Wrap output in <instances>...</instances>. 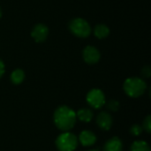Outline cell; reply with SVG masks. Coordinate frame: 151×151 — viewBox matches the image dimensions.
Masks as SVG:
<instances>
[{
    "instance_id": "cell-16",
    "label": "cell",
    "mask_w": 151,
    "mask_h": 151,
    "mask_svg": "<svg viewBox=\"0 0 151 151\" xmlns=\"http://www.w3.org/2000/svg\"><path fill=\"white\" fill-rule=\"evenodd\" d=\"M142 130H143V129H142V127L141 126L135 124V125H134V126L131 127V128H130V133H131L133 135H134V136H139V135L142 133Z\"/></svg>"
},
{
    "instance_id": "cell-8",
    "label": "cell",
    "mask_w": 151,
    "mask_h": 151,
    "mask_svg": "<svg viewBox=\"0 0 151 151\" xmlns=\"http://www.w3.org/2000/svg\"><path fill=\"white\" fill-rule=\"evenodd\" d=\"M113 123L112 117L107 111H102L98 114L96 118V124L104 131H108L111 129Z\"/></svg>"
},
{
    "instance_id": "cell-21",
    "label": "cell",
    "mask_w": 151,
    "mask_h": 151,
    "mask_svg": "<svg viewBox=\"0 0 151 151\" xmlns=\"http://www.w3.org/2000/svg\"><path fill=\"white\" fill-rule=\"evenodd\" d=\"M88 151H100L99 150H97V149H96V150H88Z\"/></svg>"
},
{
    "instance_id": "cell-13",
    "label": "cell",
    "mask_w": 151,
    "mask_h": 151,
    "mask_svg": "<svg viewBox=\"0 0 151 151\" xmlns=\"http://www.w3.org/2000/svg\"><path fill=\"white\" fill-rule=\"evenodd\" d=\"M24 79H25V73L22 69H15L11 74V81L15 85H19L22 83Z\"/></svg>"
},
{
    "instance_id": "cell-15",
    "label": "cell",
    "mask_w": 151,
    "mask_h": 151,
    "mask_svg": "<svg viewBox=\"0 0 151 151\" xmlns=\"http://www.w3.org/2000/svg\"><path fill=\"white\" fill-rule=\"evenodd\" d=\"M120 107V104H119V102L117 101V100H110L107 104H106V108L109 110V111H119Z\"/></svg>"
},
{
    "instance_id": "cell-19",
    "label": "cell",
    "mask_w": 151,
    "mask_h": 151,
    "mask_svg": "<svg viewBox=\"0 0 151 151\" xmlns=\"http://www.w3.org/2000/svg\"><path fill=\"white\" fill-rule=\"evenodd\" d=\"M4 71H5L4 64V62L0 59V79H1V78H2V76L4 75Z\"/></svg>"
},
{
    "instance_id": "cell-3",
    "label": "cell",
    "mask_w": 151,
    "mask_h": 151,
    "mask_svg": "<svg viewBox=\"0 0 151 151\" xmlns=\"http://www.w3.org/2000/svg\"><path fill=\"white\" fill-rule=\"evenodd\" d=\"M70 32L80 38H87L90 35L92 28L89 23L82 18H74L68 24Z\"/></svg>"
},
{
    "instance_id": "cell-6",
    "label": "cell",
    "mask_w": 151,
    "mask_h": 151,
    "mask_svg": "<svg viewBox=\"0 0 151 151\" xmlns=\"http://www.w3.org/2000/svg\"><path fill=\"white\" fill-rule=\"evenodd\" d=\"M82 58L84 61L88 65L96 64L101 58V53L97 48L92 45L86 46L82 51Z\"/></svg>"
},
{
    "instance_id": "cell-20",
    "label": "cell",
    "mask_w": 151,
    "mask_h": 151,
    "mask_svg": "<svg viewBox=\"0 0 151 151\" xmlns=\"http://www.w3.org/2000/svg\"><path fill=\"white\" fill-rule=\"evenodd\" d=\"M2 15H3V12H2V9H1V7H0V19H1Z\"/></svg>"
},
{
    "instance_id": "cell-1",
    "label": "cell",
    "mask_w": 151,
    "mask_h": 151,
    "mask_svg": "<svg viewBox=\"0 0 151 151\" xmlns=\"http://www.w3.org/2000/svg\"><path fill=\"white\" fill-rule=\"evenodd\" d=\"M53 120L59 130L68 132L75 126L77 120L76 113L70 107L62 105L56 109L53 115Z\"/></svg>"
},
{
    "instance_id": "cell-14",
    "label": "cell",
    "mask_w": 151,
    "mask_h": 151,
    "mask_svg": "<svg viewBox=\"0 0 151 151\" xmlns=\"http://www.w3.org/2000/svg\"><path fill=\"white\" fill-rule=\"evenodd\" d=\"M130 151H150V148L144 141H135L131 145Z\"/></svg>"
},
{
    "instance_id": "cell-18",
    "label": "cell",
    "mask_w": 151,
    "mask_h": 151,
    "mask_svg": "<svg viewBox=\"0 0 151 151\" xmlns=\"http://www.w3.org/2000/svg\"><path fill=\"white\" fill-rule=\"evenodd\" d=\"M151 74V70L150 65H146L142 70V75L145 78H150Z\"/></svg>"
},
{
    "instance_id": "cell-12",
    "label": "cell",
    "mask_w": 151,
    "mask_h": 151,
    "mask_svg": "<svg viewBox=\"0 0 151 151\" xmlns=\"http://www.w3.org/2000/svg\"><path fill=\"white\" fill-rule=\"evenodd\" d=\"M93 117H94L93 111L90 109H88V108L81 109L76 113V118L78 119H80L81 121L85 122V123L90 122L93 119Z\"/></svg>"
},
{
    "instance_id": "cell-2",
    "label": "cell",
    "mask_w": 151,
    "mask_h": 151,
    "mask_svg": "<svg viewBox=\"0 0 151 151\" xmlns=\"http://www.w3.org/2000/svg\"><path fill=\"white\" fill-rule=\"evenodd\" d=\"M123 88L125 93L133 98H137L142 96L147 88L146 82L138 77H131L125 81Z\"/></svg>"
},
{
    "instance_id": "cell-9",
    "label": "cell",
    "mask_w": 151,
    "mask_h": 151,
    "mask_svg": "<svg viewBox=\"0 0 151 151\" xmlns=\"http://www.w3.org/2000/svg\"><path fill=\"white\" fill-rule=\"evenodd\" d=\"M79 141L84 147H89L96 143V136L93 132L89 130H84L80 134Z\"/></svg>"
},
{
    "instance_id": "cell-7",
    "label": "cell",
    "mask_w": 151,
    "mask_h": 151,
    "mask_svg": "<svg viewBox=\"0 0 151 151\" xmlns=\"http://www.w3.org/2000/svg\"><path fill=\"white\" fill-rule=\"evenodd\" d=\"M49 35V28L42 23L34 26L31 30V36L36 42H43Z\"/></svg>"
},
{
    "instance_id": "cell-17",
    "label": "cell",
    "mask_w": 151,
    "mask_h": 151,
    "mask_svg": "<svg viewBox=\"0 0 151 151\" xmlns=\"http://www.w3.org/2000/svg\"><path fill=\"white\" fill-rule=\"evenodd\" d=\"M148 134L151 133V116L149 115L143 121V128Z\"/></svg>"
},
{
    "instance_id": "cell-10",
    "label": "cell",
    "mask_w": 151,
    "mask_h": 151,
    "mask_svg": "<svg viewBox=\"0 0 151 151\" xmlns=\"http://www.w3.org/2000/svg\"><path fill=\"white\" fill-rule=\"evenodd\" d=\"M123 144L119 137H112L107 141L104 146L103 151H122Z\"/></svg>"
},
{
    "instance_id": "cell-4",
    "label": "cell",
    "mask_w": 151,
    "mask_h": 151,
    "mask_svg": "<svg viewBox=\"0 0 151 151\" xmlns=\"http://www.w3.org/2000/svg\"><path fill=\"white\" fill-rule=\"evenodd\" d=\"M55 143L58 151H74L78 146V139L75 134L65 132L58 136Z\"/></svg>"
},
{
    "instance_id": "cell-11",
    "label": "cell",
    "mask_w": 151,
    "mask_h": 151,
    "mask_svg": "<svg viewBox=\"0 0 151 151\" xmlns=\"http://www.w3.org/2000/svg\"><path fill=\"white\" fill-rule=\"evenodd\" d=\"M93 33L96 38L104 39L110 35V28L105 24H98L95 27Z\"/></svg>"
},
{
    "instance_id": "cell-5",
    "label": "cell",
    "mask_w": 151,
    "mask_h": 151,
    "mask_svg": "<svg viewBox=\"0 0 151 151\" xmlns=\"http://www.w3.org/2000/svg\"><path fill=\"white\" fill-rule=\"evenodd\" d=\"M87 102L88 104V105L93 108V109H100L102 108L106 101H105V96L104 94V92L101 89L98 88H93L91 89L88 95H87Z\"/></svg>"
}]
</instances>
